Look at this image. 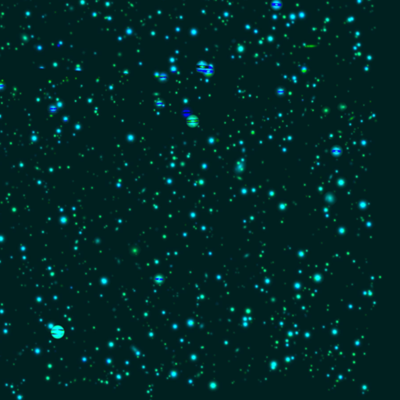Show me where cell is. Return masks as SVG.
Returning a JSON list of instances; mask_svg holds the SVG:
<instances>
[{
    "label": "cell",
    "instance_id": "1",
    "mask_svg": "<svg viewBox=\"0 0 400 400\" xmlns=\"http://www.w3.org/2000/svg\"><path fill=\"white\" fill-rule=\"evenodd\" d=\"M196 71L199 73L202 74L206 77H211L214 74V68L213 67V65L207 63L205 61H202L197 63L196 65Z\"/></svg>",
    "mask_w": 400,
    "mask_h": 400
},
{
    "label": "cell",
    "instance_id": "2",
    "mask_svg": "<svg viewBox=\"0 0 400 400\" xmlns=\"http://www.w3.org/2000/svg\"><path fill=\"white\" fill-rule=\"evenodd\" d=\"M185 123L189 127L195 128V127H197L199 125L200 120L199 118L198 117H196V115H190L187 117V119H186L185 120Z\"/></svg>",
    "mask_w": 400,
    "mask_h": 400
},
{
    "label": "cell",
    "instance_id": "3",
    "mask_svg": "<svg viewBox=\"0 0 400 400\" xmlns=\"http://www.w3.org/2000/svg\"><path fill=\"white\" fill-rule=\"evenodd\" d=\"M50 334L54 338H61L64 336L65 331L60 326H56L51 329Z\"/></svg>",
    "mask_w": 400,
    "mask_h": 400
},
{
    "label": "cell",
    "instance_id": "4",
    "mask_svg": "<svg viewBox=\"0 0 400 400\" xmlns=\"http://www.w3.org/2000/svg\"><path fill=\"white\" fill-rule=\"evenodd\" d=\"M154 104H155V106H156V107H157V108H159V109H162V108H164V106H165L164 102L163 101L162 99H158L157 100H156V101H155V103H154Z\"/></svg>",
    "mask_w": 400,
    "mask_h": 400
},
{
    "label": "cell",
    "instance_id": "5",
    "mask_svg": "<svg viewBox=\"0 0 400 400\" xmlns=\"http://www.w3.org/2000/svg\"><path fill=\"white\" fill-rule=\"evenodd\" d=\"M157 77H158V80H159V81H162V82H165V81H167V79H168L167 75L165 74H160Z\"/></svg>",
    "mask_w": 400,
    "mask_h": 400
}]
</instances>
